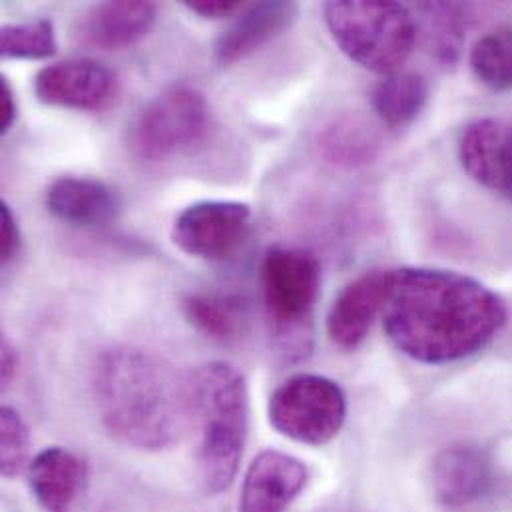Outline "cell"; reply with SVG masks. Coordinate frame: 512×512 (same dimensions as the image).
Segmentation results:
<instances>
[{
  "mask_svg": "<svg viewBox=\"0 0 512 512\" xmlns=\"http://www.w3.org/2000/svg\"><path fill=\"white\" fill-rule=\"evenodd\" d=\"M92 393L106 431L140 451L170 449L190 425L186 379L140 347L102 351L92 369Z\"/></svg>",
  "mask_w": 512,
  "mask_h": 512,
  "instance_id": "2",
  "label": "cell"
},
{
  "mask_svg": "<svg viewBox=\"0 0 512 512\" xmlns=\"http://www.w3.org/2000/svg\"><path fill=\"white\" fill-rule=\"evenodd\" d=\"M319 148L327 162L341 168H359L377 158L379 140L367 122L345 114L321 130Z\"/></svg>",
  "mask_w": 512,
  "mask_h": 512,
  "instance_id": "20",
  "label": "cell"
},
{
  "mask_svg": "<svg viewBox=\"0 0 512 512\" xmlns=\"http://www.w3.org/2000/svg\"><path fill=\"white\" fill-rule=\"evenodd\" d=\"M252 228V208L244 202L208 200L188 206L174 222L172 242L184 254L206 261L234 256Z\"/></svg>",
  "mask_w": 512,
  "mask_h": 512,
  "instance_id": "8",
  "label": "cell"
},
{
  "mask_svg": "<svg viewBox=\"0 0 512 512\" xmlns=\"http://www.w3.org/2000/svg\"><path fill=\"white\" fill-rule=\"evenodd\" d=\"M0 379H2V385L8 387L12 383V379L16 377L18 373V351L14 349V345L4 337L2 339V351H0Z\"/></svg>",
  "mask_w": 512,
  "mask_h": 512,
  "instance_id": "28",
  "label": "cell"
},
{
  "mask_svg": "<svg viewBox=\"0 0 512 512\" xmlns=\"http://www.w3.org/2000/svg\"><path fill=\"white\" fill-rule=\"evenodd\" d=\"M206 96L186 84L152 98L130 126L132 152L148 162H166L198 148L210 132Z\"/></svg>",
  "mask_w": 512,
  "mask_h": 512,
  "instance_id": "6",
  "label": "cell"
},
{
  "mask_svg": "<svg viewBox=\"0 0 512 512\" xmlns=\"http://www.w3.org/2000/svg\"><path fill=\"white\" fill-rule=\"evenodd\" d=\"M20 250V230L18 222L8 208V204H0V263L8 265Z\"/></svg>",
  "mask_w": 512,
  "mask_h": 512,
  "instance_id": "25",
  "label": "cell"
},
{
  "mask_svg": "<svg viewBox=\"0 0 512 512\" xmlns=\"http://www.w3.org/2000/svg\"><path fill=\"white\" fill-rule=\"evenodd\" d=\"M190 425L198 433L196 463L208 493L226 491L242 463L250 427L246 377L226 361H212L186 377Z\"/></svg>",
  "mask_w": 512,
  "mask_h": 512,
  "instance_id": "3",
  "label": "cell"
},
{
  "mask_svg": "<svg viewBox=\"0 0 512 512\" xmlns=\"http://www.w3.org/2000/svg\"><path fill=\"white\" fill-rule=\"evenodd\" d=\"M259 285L277 347L289 359L307 357L313 341V311L321 285L317 257L301 248H269L261 259Z\"/></svg>",
  "mask_w": 512,
  "mask_h": 512,
  "instance_id": "5",
  "label": "cell"
},
{
  "mask_svg": "<svg viewBox=\"0 0 512 512\" xmlns=\"http://www.w3.org/2000/svg\"><path fill=\"white\" fill-rule=\"evenodd\" d=\"M30 435L24 419L12 407L0 411V469L6 479L16 477L28 463Z\"/></svg>",
  "mask_w": 512,
  "mask_h": 512,
  "instance_id": "23",
  "label": "cell"
},
{
  "mask_svg": "<svg viewBox=\"0 0 512 512\" xmlns=\"http://www.w3.org/2000/svg\"><path fill=\"white\" fill-rule=\"evenodd\" d=\"M461 6L457 4H427L425 12L429 14L431 40L437 46V52L451 60L459 52L463 24H461Z\"/></svg>",
  "mask_w": 512,
  "mask_h": 512,
  "instance_id": "24",
  "label": "cell"
},
{
  "mask_svg": "<svg viewBox=\"0 0 512 512\" xmlns=\"http://www.w3.org/2000/svg\"><path fill=\"white\" fill-rule=\"evenodd\" d=\"M16 122V100L8 80L0 78V134H8Z\"/></svg>",
  "mask_w": 512,
  "mask_h": 512,
  "instance_id": "27",
  "label": "cell"
},
{
  "mask_svg": "<svg viewBox=\"0 0 512 512\" xmlns=\"http://www.w3.org/2000/svg\"><path fill=\"white\" fill-rule=\"evenodd\" d=\"M489 485V465L485 455L471 445L443 449L433 463L435 497L451 509L475 503Z\"/></svg>",
  "mask_w": 512,
  "mask_h": 512,
  "instance_id": "17",
  "label": "cell"
},
{
  "mask_svg": "<svg viewBox=\"0 0 512 512\" xmlns=\"http://www.w3.org/2000/svg\"><path fill=\"white\" fill-rule=\"evenodd\" d=\"M307 483L305 465L281 451L259 453L246 471L240 512H285Z\"/></svg>",
  "mask_w": 512,
  "mask_h": 512,
  "instance_id": "12",
  "label": "cell"
},
{
  "mask_svg": "<svg viewBox=\"0 0 512 512\" xmlns=\"http://www.w3.org/2000/svg\"><path fill=\"white\" fill-rule=\"evenodd\" d=\"M463 170L483 188L512 202V124L479 118L459 138Z\"/></svg>",
  "mask_w": 512,
  "mask_h": 512,
  "instance_id": "11",
  "label": "cell"
},
{
  "mask_svg": "<svg viewBox=\"0 0 512 512\" xmlns=\"http://www.w3.org/2000/svg\"><path fill=\"white\" fill-rule=\"evenodd\" d=\"M32 497L44 512H72L88 483V465L62 447L40 451L26 467Z\"/></svg>",
  "mask_w": 512,
  "mask_h": 512,
  "instance_id": "15",
  "label": "cell"
},
{
  "mask_svg": "<svg viewBox=\"0 0 512 512\" xmlns=\"http://www.w3.org/2000/svg\"><path fill=\"white\" fill-rule=\"evenodd\" d=\"M395 269H373L347 283L327 313V335L341 351H355L383 313Z\"/></svg>",
  "mask_w": 512,
  "mask_h": 512,
  "instance_id": "10",
  "label": "cell"
},
{
  "mask_svg": "<svg viewBox=\"0 0 512 512\" xmlns=\"http://www.w3.org/2000/svg\"><path fill=\"white\" fill-rule=\"evenodd\" d=\"M267 417L279 435L295 443L321 447L343 429L347 399L335 381L313 373H299L271 393Z\"/></svg>",
  "mask_w": 512,
  "mask_h": 512,
  "instance_id": "7",
  "label": "cell"
},
{
  "mask_svg": "<svg viewBox=\"0 0 512 512\" xmlns=\"http://www.w3.org/2000/svg\"><path fill=\"white\" fill-rule=\"evenodd\" d=\"M505 323L507 305L501 295L471 275L437 267L395 269L383 309L389 341L425 365L477 355Z\"/></svg>",
  "mask_w": 512,
  "mask_h": 512,
  "instance_id": "1",
  "label": "cell"
},
{
  "mask_svg": "<svg viewBox=\"0 0 512 512\" xmlns=\"http://www.w3.org/2000/svg\"><path fill=\"white\" fill-rule=\"evenodd\" d=\"M299 14L295 2H257L242 10V14L222 32L216 42V60L222 66H232L261 46L285 32Z\"/></svg>",
  "mask_w": 512,
  "mask_h": 512,
  "instance_id": "16",
  "label": "cell"
},
{
  "mask_svg": "<svg viewBox=\"0 0 512 512\" xmlns=\"http://www.w3.org/2000/svg\"><path fill=\"white\" fill-rule=\"evenodd\" d=\"M116 74L92 58H68L44 66L34 78L38 102L78 112H102L116 102Z\"/></svg>",
  "mask_w": 512,
  "mask_h": 512,
  "instance_id": "9",
  "label": "cell"
},
{
  "mask_svg": "<svg viewBox=\"0 0 512 512\" xmlns=\"http://www.w3.org/2000/svg\"><path fill=\"white\" fill-rule=\"evenodd\" d=\"M194 14L210 20H222L244 10V2L238 0H186L184 2Z\"/></svg>",
  "mask_w": 512,
  "mask_h": 512,
  "instance_id": "26",
  "label": "cell"
},
{
  "mask_svg": "<svg viewBox=\"0 0 512 512\" xmlns=\"http://www.w3.org/2000/svg\"><path fill=\"white\" fill-rule=\"evenodd\" d=\"M475 78L493 92H512V26H499L477 38L469 52Z\"/></svg>",
  "mask_w": 512,
  "mask_h": 512,
  "instance_id": "21",
  "label": "cell"
},
{
  "mask_svg": "<svg viewBox=\"0 0 512 512\" xmlns=\"http://www.w3.org/2000/svg\"><path fill=\"white\" fill-rule=\"evenodd\" d=\"M429 100V82L417 72H393L371 90V106L377 118L397 130L413 124Z\"/></svg>",
  "mask_w": 512,
  "mask_h": 512,
  "instance_id": "18",
  "label": "cell"
},
{
  "mask_svg": "<svg viewBox=\"0 0 512 512\" xmlns=\"http://www.w3.org/2000/svg\"><path fill=\"white\" fill-rule=\"evenodd\" d=\"M158 6L144 0H118L92 6L80 20L78 38L98 50H124L150 34Z\"/></svg>",
  "mask_w": 512,
  "mask_h": 512,
  "instance_id": "14",
  "label": "cell"
},
{
  "mask_svg": "<svg viewBox=\"0 0 512 512\" xmlns=\"http://www.w3.org/2000/svg\"><path fill=\"white\" fill-rule=\"evenodd\" d=\"M323 18L351 62L383 76L397 72L417 42V20L399 2L331 0L323 6Z\"/></svg>",
  "mask_w": 512,
  "mask_h": 512,
  "instance_id": "4",
  "label": "cell"
},
{
  "mask_svg": "<svg viewBox=\"0 0 512 512\" xmlns=\"http://www.w3.org/2000/svg\"><path fill=\"white\" fill-rule=\"evenodd\" d=\"M46 210L74 228H104L120 212V198L106 182L86 176H62L44 194Z\"/></svg>",
  "mask_w": 512,
  "mask_h": 512,
  "instance_id": "13",
  "label": "cell"
},
{
  "mask_svg": "<svg viewBox=\"0 0 512 512\" xmlns=\"http://www.w3.org/2000/svg\"><path fill=\"white\" fill-rule=\"evenodd\" d=\"M56 32L48 18L4 24L0 28V54L10 60H44L56 54Z\"/></svg>",
  "mask_w": 512,
  "mask_h": 512,
  "instance_id": "22",
  "label": "cell"
},
{
  "mask_svg": "<svg viewBox=\"0 0 512 512\" xmlns=\"http://www.w3.org/2000/svg\"><path fill=\"white\" fill-rule=\"evenodd\" d=\"M186 319L216 343H236L246 331V307L240 297L220 291H196L184 299Z\"/></svg>",
  "mask_w": 512,
  "mask_h": 512,
  "instance_id": "19",
  "label": "cell"
}]
</instances>
